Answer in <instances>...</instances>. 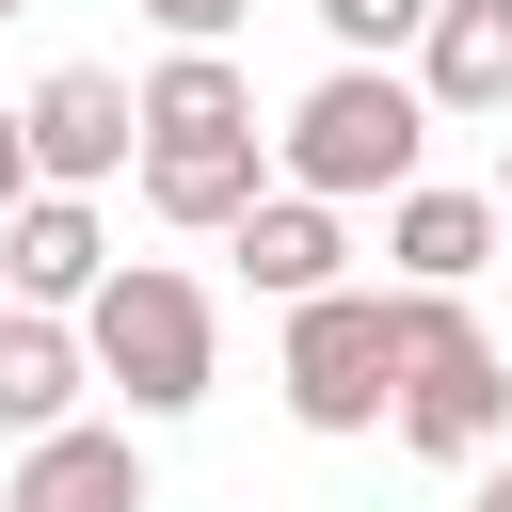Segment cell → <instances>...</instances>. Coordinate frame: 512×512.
I'll use <instances>...</instances> for the list:
<instances>
[{
	"label": "cell",
	"mask_w": 512,
	"mask_h": 512,
	"mask_svg": "<svg viewBox=\"0 0 512 512\" xmlns=\"http://www.w3.org/2000/svg\"><path fill=\"white\" fill-rule=\"evenodd\" d=\"M80 352H96V384H112L128 416H192V400L224 384V304H208V272H176V256H112V272L80 288Z\"/></svg>",
	"instance_id": "obj_1"
},
{
	"label": "cell",
	"mask_w": 512,
	"mask_h": 512,
	"mask_svg": "<svg viewBox=\"0 0 512 512\" xmlns=\"http://www.w3.org/2000/svg\"><path fill=\"white\" fill-rule=\"evenodd\" d=\"M384 336H400L384 432H400L416 464H480V448H512V368H496V336H480L464 288H384Z\"/></svg>",
	"instance_id": "obj_2"
},
{
	"label": "cell",
	"mask_w": 512,
	"mask_h": 512,
	"mask_svg": "<svg viewBox=\"0 0 512 512\" xmlns=\"http://www.w3.org/2000/svg\"><path fill=\"white\" fill-rule=\"evenodd\" d=\"M416 160H432V96H416L400 64H320V80L288 96V128H272V176L320 192V208H384Z\"/></svg>",
	"instance_id": "obj_3"
},
{
	"label": "cell",
	"mask_w": 512,
	"mask_h": 512,
	"mask_svg": "<svg viewBox=\"0 0 512 512\" xmlns=\"http://www.w3.org/2000/svg\"><path fill=\"white\" fill-rule=\"evenodd\" d=\"M272 320H288V336H272V384H288V416H304L320 448L384 432V384H400L384 288H304V304H272Z\"/></svg>",
	"instance_id": "obj_4"
},
{
	"label": "cell",
	"mask_w": 512,
	"mask_h": 512,
	"mask_svg": "<svg viewBox=\"0 0 512 512\" xmlns=\"http://www.w3.org/2000/svg\"><path fill=\"white\" fill-rule=\"evenodd\" d=\"M16 128H32V176H48V192H96V176L144 160V112H128L112 64H48V80L16 96Z\"/></svg>",
	"instance_id": "obj_5"
},
{
	"label": "cell",
	"mask_w": 512,
	"mask_h": 512,
	"mask_svg": "<svg viewBox=\"0 0 512 512\" xmlns=\"http://www.w3.org/2000/svg\"><path fill=\"white\" fill-rule=\"evenodd\" d=\"M0 512H160L144 432H128V416H64V432H32L16 480H0Z\"/></svg>",
	"instance_id": "obj_6"
},
{
	"label": "cell",
	"mask_w": 512,
	"mask_h": 512,
	"mask_svg": "<svg viewBox=\"0 0 512 512\" xmlns=\"http://www.w3.org/2000/svg\"><path fill=\"white\" fill-rule=\"evenodd\" d=\"M496 192H448V176H400L384 192V288H464V272H496Z\"/></svg>",
	"instance_id": "obj_7"
},
{
	"label": "cell",
	"mask_w": 512,
	"mask_h": 512,
	"mask_svg": "<svg viewBox=\"0 0 512 512\" xmlns=\"http://www.w3.org/2000/svg\"><path fill=\"white\" fill-rule=\"evenodd\" d=\"M224 256H240V288H256V304H304V288H352V224H336L320 192H288V176H272V192H256L240 224H224Z\"/></svg>",
	"instance_id": "obj_8"
},
{
	"label": "cell",
	"mask_w": 512,
	"mask_h": 512,
	"mask_svg": "<svg viewBox=\"0 0 512 512\" xmlns=\"http://www.w3.org/2000/svg\"><path fill=\"white\" fill-rule=\"evenodd\" d=\"M112 272V224H96V192H32V208H0V304H48V320H80V288Z\"/></svg>",
	"instance_id": "obj_9"
},
{
	"label": "cell",
	"mask_w": 512,
	"mask_h": 512,
	"mask_svg": "<svg viewBox=\"0 0 512 512\" xmlns=\"http://www.w3.org/2000/svg\"><path fill=\"white\" fill-rule=\"evenodd\" d=\"M128 176H144V208H160L176 240H224V224L272 192V128H224V144H144Z\"/></svg>",
	"instance_id": "obj_10"
},
{
	"label": "cell",
	"mask_w": 512,
	"mask_h": 512,
	"mask_svg": "<svg viewBox=\"0 0 512 512\" xmlns=\"http://www.w3.org/2000/svg\"><path fill=\"white\" fill-rule=\"evenodd\" d=\"M400 80L432 96V128H464V112H512V0H432V32L400 48Z\"/></svg>",
	"instance_id": "obj_11"
},
{
	"label": "cell",
	"mask_w": 512,
	"mask_h": 512,
	"mask_svg": "<svg viewBox=\"0 0 512 512\" xmlns=\"http://www.w3.org/2000/svg\"><path fill=\"white\" fill-rule=\"evenodd\" d=\"M80 400H96V352H80V320H48V304H0V448L64 432Z\"/></svg>",
	"instance_id": "obj_12"
},
{
	"label": "cell",
	"mask_w": 512,
	"mask_h": 512,
	"mask_svg": "<svg viewBox=\"0 0 512 512\" xmlns=\"http://www.w3.org/2000/svg\"><path fill=\"white\" fill-rule=\"evenodd\" d=\"M128 112H144V144H224V128H256V80H240V48H160L128 80Z\"/></svg>",
	"instance_id": "obj_13"
},
{
	"label": "cell",
	"mask_w": 512,
	"mask_h": 512,
	"mask_svg": "<svg viewBox=\"0 0 512 512\" xmlns=\"http://www.w3.org/2000/svg\"><path fill=\"white\" fill-rule=\"evenodd\" d=\"M304 16H320V48H336V64H400V48L432 32V0H304Z\"/></svg>",
	"instance_id": "obj_14"
},
{
	"label": "cell",
	"mask_w": 512,
	"mask_h": 512,
	"mask_svg": "<svg viewBox=\"0 0 512 512\" xmlns=\"http://www.w3.org/2000/svg\"><path fill=\"white\" fill-rule=\"evenodd\" d=\"M240 16H256V0H144V32H160V48H224Z\"/></svg>",
	"instance_id": "obj_15"
},
{
	"label": "cell",
	"mask_w": 512,
	"mask_h": 512,
	"mask_svg": "<svg viewBox=\"0 0 512 512\" xmlns=\"http://www.w3.org/2000/svg\"><path fill=\"white\" fill-rule=\"evenodd\" d=\"M48 176H32V128H16V96H0V208H32Z\"/></svg>",
	"instance_id": "obj_16"
},
{
	"label": "cell",
	"mask_w": 512,
	"mask_h": 512,
	"mask_svg": "<svg viewBox=\"0 0 512 512\" xmlns=\"http://www.w3.org/2000/svg\"><path fill=\"white\" fill-rule=\"evenodd\" d=\"M464 512H512V448H480V496H464Z\"/></svg>",
	"instance_id": "obj_17"
},
{
	"label": "cell",
	"mask_w": 512,
	"mask_h": 512,
	"mask_svg": "<svg viewBox=\"0 0 512 512\" xmlns=\"http://www.w3.org/2000/svg\"><path fill=\"white\" fill-rule=\"evenodd\" d=\"M496 224H512V144H496Z\"/></svg>",
	"instance_id": "obj_18"
},
{
	"label": "cell",
	"mask_w": 512,
	"mask_h": 512,
	"mask_svg": "<svg viewBox=\"0 0 512 512\" xmlns=\"http://www.w3.org/2000/svg\"><path fill=\"white\" fill-rule=\"evenodd\" d=\"M0 16H16V0H0Z\"/></svg>",
	"instance_id": "obj_19"
}]
</instances>
